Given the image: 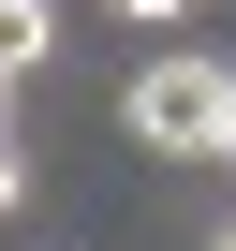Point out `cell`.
Instances as JSON below:
<instances>
[{
    "label": "cell",
    "mask_w": 236,
    "mask_h": 251,
    "mask_svg": "<svg viewBox=\"0 0 236 251\" xmlns=\"http://www.w3.org/2000/svg\"><path fill=\"white\" fill-rule=\"evenodd\" d=\"M118 133L163 148V163H221V133H236V74H221V59H148L133 89H118Z\"/></svg>",
    "instance_id": "6da1fadb"
},
{
    "label": "cell",
    "mask_w": 236,
    "mask_h": 251,
    "mask_svg": "<svg viewBox=\"0 0 236 251\" xmlns=\"http://www.w3.org/2000/svg\"><path fill=\"white\" fill-rule=\"evenodd\" d=\"M45 45H59L45 0H0V74H45Z\"/></svg>",
    "instance_id": "7a4b0ae2"
},
{
    "label": "cell",
    "mask_w": 236,
    "mask_h": 251,
    "mask_svg": "<svg viewBox=\"0 0 236 251\" xmlns=\"http://www.w3.org/2000/svg\"><path fill=\"white\" fill-rule=\"evenodd\" d=\"M30 207V163H15V133H0V222H15Z\"/></svg>",
    "instance_id": "3957f363"
},
{
    "label": "cell",
    "mask_w": 236,
    "mask_h": 251,
    "mask_svg": "<svg viewBox=\"0 0 236 251\" xmlns=\"http://www.w3.org/2000/svg\"><path fill=\"white\" fill-rule=\"evenodd\" d=\"M118 15H148V30H177V15H192V0H118Z\"/></svg>",
    "instance_id": "277c9868"
},
{
    "label": "cell",
    "mask_w": 236,
    "mask_h": 251,
    "mask_svg": "<svg viewBox=\"0 0 236 251\" xmlns=\"http://www.w3.org/2000/svg\"><path fill=\"white\" fill-rule=\"evenodd\" d=\"M221 163H236V133H221Z\"/></svg>",
    "instance_id": "5b68a950"
},
{
    "label": "cell",
    "mask_w": 236,
    "mask_h": 251,
    "mask_svg": "<svg viewBox=\"0 0 236 251\" xmlns=\"http://www.w3.org/2000/svg\"><path fill=\"white\" fill-rule=\"evenodd\" d=\"M0 89H15V74H0Z\"/></svg>",
    "instance_id": "8992f818"
},
{
    "label": "cell",
    "mask_w": 236,
    "mask_h": 251,
    "mask_svg": "<svg viewBox=\"0 0 236 251\" xmlns=\"http://www.w3.org/2000/svg\"><path fill=\"white\" fill-rule=\"evenodd\" d=\"M221 251H236V236H221Z\"/></svg>",
    "instance_id": "52a82bcc"
}]
</instances>
